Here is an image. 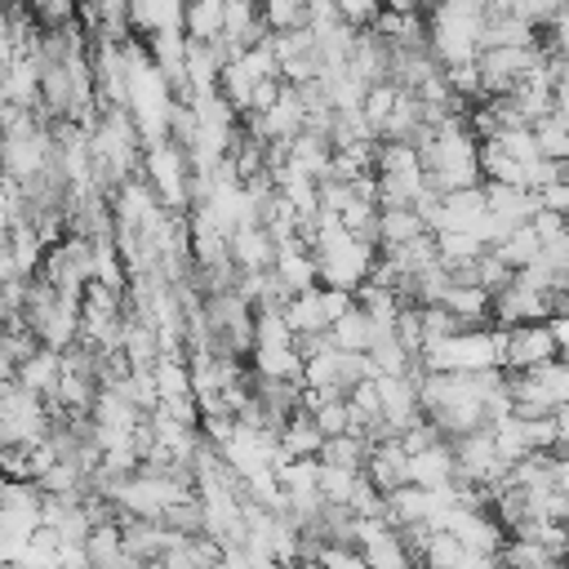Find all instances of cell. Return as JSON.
<instances>
[{"mask_svg": "<svg viewBox=\"0 0 569 569\" xmlns=\"http://www.w3.org/2000/svg\"><path fill=\"white\" fill-rule=\"evenodd\" d=\"M418 160L427 173V187L436 196L449 191H467V187H485L480 178V138L467 124V111L445 116L427 142H418Z\"/></svg>", "mask_w": 569, "mask_h": 569, "instance_id": "6da1fadb", "label": "cell"}, {"mask_svg": "<svg viewBox=\"0 0 569 569\" xmlns=\"http://www.w3.org/2000/svg\"><path fill=\"white\" fill-rule=\"evenodd\" d=\"M307 244L316 253V267H320V284L325 289L356 293L369 280L373 262H378V249L373 244H360L356 236H347L342 222L333 213H325V209H320V222H316V231H311Z\"/></svg>", "mask_w": 569, "mask_h": 569, "instance_id": "7a4b0ae2", "label": "cell"}, {"mask_svg": "<svg viewBox=\"0 0 569 569\" xmlns=\"http://www.w3.org/2000/svg\"><path fill=\"white\" fill-rule=\"evenodd\" d=\"M480 31H485V4L476 0H449L427 9V44L445 71L480 58Z\"/></svg>", "mask_w": 569, "mask_h": 569, "instance_id": "3957f363", "label": "cell"}, {"mask_svg": "<svg viewBox=\"0 0 569 569\" xmlns=\"http://www.w3.org/2000/svg\"><path fill=\"white\" fill-rule=\"evenodd\" d=\"M200 316H204L213 356H231V360H249L253 356V307L236 289L231 293H209Z\"/></svg>", "mask_w": 569, "mask_h": 569, "instance_id": "277c9868", "label": "cell"}, {"mask_svg": "<svg viewBox=\"0 0 569 569\" xmlns=\"http://www.w3.org/2000/svg\"><path fill=\"white\" fill-rule=\"evenodd\" d=\"M142 178L151 182V191L160 196V204L169 213H191V182H196V173H191L187 151L173 138L142 147Z\"/></svg>", "mask_w": 569, "mask_h": 569, "instance_id": "5b68a950", "label": "cell"}, {"mask_svg": "<svg viewBox=\"0 0 569 569\" xmlns=\"http://www.w3.org/2000/svg\"><path fill=\"white\" fill-rule=\"evenodd\" d=\"M53 427V413H49V400L22 391L18 382L9 391H0V436L4 445L13 449H31V445H44Z\"/></svg>", "mask_w": 569, "mask_h": 569, "instance_id": "8992f818", "label": "cell"}, {"mask_svg": "<svg viewBox=\"0 0 569 569\" xmlns=\"http://www.w3.org/2000/svg\"><path fill=\"white\" fill-rule=\"evenodd\" d=\"M40 280L53 284L62 298H84V289L93 284V244L84 236L58 240L40 262Z\"/></svg>", "mask_w": 569, "mask_h": 569, "instance_id": "52a82bcc", "label": "cell"}, {"mask_svg": "<svg viewBox=\"0 0 569 569\" xmlns=\"http://www.w3.org/2000/svg\"><path fill=\"white\" fill-rule=\"evenodd\" d=\"M538 62H542V44H533V49H480V58H476L480 93L485 98H511L533 76Z\"/></svg>", "mask_w": 569, "mask_h": 569, "instance_id": "ba28073f", "label": "cell"}, {"mask_svg": "<svg viewBox=\"0 0 569 569\" xmlns=\"http://www.w3.org/2000/svg\"><path fill=\"white\" fill-rule=\"evenodd\" d=\"M551 360H560V351H556V338H551L547 320L507 329V351H502V369L507 373H533V369H542Z\"/></svg>", "mask_w": 569, "mask_h": 569, "instance_id": "9c48e42d", "label": "cell"}, {"mask_svg": "<svg viewBox=\"0 0 569 569\" xmlns=\"http://www.w3.org/2000/svg\"><path fill=\"white\" fill-rule=\"evenodd\" d=\"M485 200H489V218H493L498 236H507V231H516V227H529L533 213H538V200H533V191H525V187L485 182Z\"/></svg>", "mask_w": 569, "mask_h": 569, "instance_id": "30bf717a", "label": "cell"}, {"mask_svg": "<svg viewBox=\"0 0 569 569\" xmlns=\"http://www.w3.org/2000/svg\"><path fill=\"white\" fill-rule=\"evenodd\" d=\"M365 480L378 489V493H396L409 485V453L400 440H378L369 445V458H365Z\"/></svg>", "mask_w": 569, "mask_h": 569, "instance_id": "8fae6325", "label": "cell"}, {"mask_svg": "<svg viewBox=\"0 0 569 569\" xmlns=\"http://www.w3.org/2000/svg\"><path fill=\"white\" fill-rule=\"evenodd\" d=\"M271 271L280 276V284L289 289V298L320 289V267H316V253H311V244H307V240L284 244V249L276 253V267H271Z\"/></svg>", "mask_w": 569, "mask_h": 569, "instance_id": "7c38bea8", "label": "cell"}, {"mask_svg": "<svg viewBox=\"0 0 569 569\" xmlns=\"http://www.w3.org/2000/svg\"><path fill=\"white\" fill-rule=\"evenodd\" d=\"M409 485L427 489V493H449L453 489V445L440 440L422 453L409 458Z\"/></svg>", "mask_w": 569, "mask_h": 569, "instance_id": "4fadbf2b", "label": "cell"}, {"mask_svg": "<svg viewBox=\"0 0 569 569\" xmlns=\"http://www.w3.org/2000/svg\"><path fill=\"white\" fill-rule=\"evenodd\" d=\"M276 240H271V231L267 227H258V222H244V227H236V236H231V258H236V267H240V276H249V271H271L276 267Z\"/></svg>", "mask_w": 569, "mask_h": 569, "instance_id": "5bb4252c", "label": "cell"}, {"mask_svg": "<svg viewBox=\"0 0 569 569\" xmlns=\"http://www.w3.org/2000/svg\"><path fill=\"white\" fill-rule=\"evenodd\" d=\"M320 449H325L320 427L311 422V413H307V409H298V413L284 422V431H280L276 462H316V458H320Z\"/></svg>", "mask_w": 569, "mask_h": 569, "instance_id": "9a60e30c", "label": "cell"}, {"mask_svg": "<svg viewBox=\"0 0 569 569\" xmlns=\"http://www.w3.org/2000/svg\"><path fill=\"white\" fill-rule=\"evenodd\" d=\"M284 169H293V173H302L311 182H325L329 169H333V147L325 138H316V133H298L289 142V151H284Z\"/></svg>", "mask_w": 569, "mask_h": 569, "instance_id": "2e32d148", "label": "cell"}, {"mask_svg": "<svg viewBox=\"0 0 569 569\" xmlns=\"http://www.w3.org/2000/svg\"><path fill=\"white\" fill-rule=\"evenodd\" d=\"M58 378H62V351H49V347H40V351H36L31 360H22L18 373H13V382H18L22 391L40 396V400H53Z\"/></svg>", "mask_w": 569, "mask_h": 569, "instance_id": "e0dca14e", "label": "cell"}, {"mask_svg": "<svg viewBox=\"0 0 569 569\" xmlns=\"http://www.w3.org/2000/svg\"><path fill=\"white\" fill-rule=\"evenodd\" d=\"M182 13H187V4L142 0V4H129V27H133L138 40H151V36H164V31H182Z\"/></svg>", "mask_w": 569, "mask_h": 569, "instance_id": "ac0fdd59", "label": "cell"}, {"mask_svg": "<svg viewBox=\"0 0 569 569\" xmlns=\"http://www.w3.org/2000/svg\"><path fill=\"white\" fill-rule=\"evenodd\" d=\"M222 18H227V0H196L182 13V31L196 44H218L222 40Z\"/></svg>", "mask_w": 569, "mask_h": 569, "instance_id": "d6986e66", "label": "cell"}, {"mask_svg": "<svg viewBox=\"0 0 569 569\" xmlns=\"http://www.w3.org/2000/svg\"><path fill=\"white\" fill-rule=\"evenodd\" d=\"M284 325L293 329V338H316V333H329V316H325L320 289L289 298V302H284Z\"/></svg>", "mask_w": 569, "mask_h": 569, "instance_id": "ffe728a7", "label": "cell"}, {"mask_svg": "<svg viewBox=\"0 0 569 569\" xmlns=\"http://www.w3.org/2000/svg\"><path fill=\"white\" fill-rule=\"evenodd\" d=\"M418 236H431V231L413 209H382L378 213V249H396V244H409Z\"/></svg>", "mask_w": 569, "mask_h": 569, "instance_id": "44dd1931", "label": "cell"}, {"mask_svg": "<svg viewBox=\"0 0 569 569\" xmlns=\"http://www.w3.org/2000/svg\"><path fill=\"white\" fill-rule=\"evenodd\" d=\"M156 391H160V405H178V400H196L191 391V365L187 356H164L156 369Z\"/></svg>", "mask_w": 569, "mask_h": 569, "instance_id": "7402d4cb", "label": "cell"}, {"mask_svg": "<svg viewBox=\"0 0 569 569\" xmlns=\"http://www.w3.org/2000/svg\"><path fill=\"white\" fill-rule=\"evenodd\" d=\"M365 458H369V440L347 431V436H329L325 449H320V467H333V471H365Z\"/></svg>", "mask_w": 569, "mask_h": 569, "instance_id": "603a6c76", "label": "cell"}, {"mask_svg": "<svg viewBox=\"0 0 569 569\" xmlns=\"http://www.w3.org/2000/svg\"><path fill=\"white\" fill-rule=\"evenodd\" d=\"M329 338L338 342V351H360V356H369V347H373V338H378V325H373L360 307H351V311L329 329Z\"/></svg>", "mask_w": 569, "mask_h": 569, "instance_id": "cb8c5ba5", "label": "cell"}, {"mask_svg": "<svg viewBox=\"0 0 569 569\" xmlns=\"http://www.w3.org/2000/svg\"><path fill=\"white\" fill-rule=\"evenodd\" d=\"M124 538H120V525H98L84 542V560L89 569H120L124 565Z\"/></svg>", "mask_w": 569, "mask_h": 569, "instance_id": "d4e9b609", "label": "cell"}, {"mask_svg": "<svg viewBox=\"0 0 569 569\" xmlns=\"http://www.w3.org/2000/svg\"><path fill=\"white\" fill-rule=\"evenodd\" d=\"M493 253H498V258H502L511 271H525V267H533V262H538L542 244H538L533 227H516V231H507V236L493 244Z\"/></svg>", "mask_w": 569, "mask_h": 569, "instance_id": "484cf974", "label": "cell"}, {"mask_svg": "<svg viewBox=\"0 0 569 569\" xmlns=\"http://www.w3.org/2000/svg\"><path fill=\"white\" fill-rule=\"evenodd\" d=\"M533 142H538V156H542V160L569 169V120H560V116L551 111L547 120L533 124Z\"/></svg>", "mask_w": 569, "mask_h": 569, "instance_id": "4316f807", "label": "cell"}, {"mask_svg": "<svg viewBox=\"0 0 569 569\" xmlns=\"http://www.w3.org/2000/svg\"><path fill=\"white\" fill-rule=\"evenodd\" d=\"M262 22H267L271 36L307 31V22H311V4H302V0H271V4H262Z\"/></svg>", "mask_w": 569, "mask_h": 569, "instance_id": "83f0119b", "label": "cell"}, {"mask_svg": "<svg viewBox=\"0 0 569 569\" xmlns=\"http://www.w3.org/2000/svg\"><path fill=\"white\" fill-rule=\"evenodd\" d=\"M507 160H516V164H538L542 156H538V142H533V129H525V124H507V129H498L493 138H489Z\"/></svg>", "mask_w": 569, "mask_h": 569, "instance_id": "f1b7e54d", "label": "cell"}, {"mask_svg": "<svg viewBox=\"0 0 569 569\" xmlns=\"http://www.w3.org/2000/svg\"><path fill=\"white\" fill-rule=\"evenodd\" d=\"M311 413V422L320 427V436H347L351 431V409H347V396H333V400H320V405H302Z\"/></svg>", "mask_w": 569, "mask_h": 569, "instance_id": "f546056e", "label": "cell"}, {"mask_svg": "<svg viewBox=\"0 0 569 569\" xmlns=\"http://www.w3.org/2000/svg\"><path fill=\"white\" fill-rule=\"evenodd\" d=\"M489 431H493V445H498V453L507 458V467H516L520 458H529V453H533V449H529V436H525V422H520V418H502V422H493Z\"/></svg>", "mask_w": 569, "mask_h": 569, "instance_id": "4dcf8cb0", "label": "cell"}, {"mask_svg": "<svg viewBox=\"0 0 569 569\" xmlns=\"http://www.w3.org/2000/svg\"><path fill=\"white\" fill-rule=\"evenodd\" d=\"M36 351H40V342H36V333H31L22 320H9V325L0 329V356H4L13 369H18L22 360H31Z\"/></svg>", "mask_w": 569, "mask_h": 569, "instance_id": "1f68e13d", "label": "cell"}, {"mask_svg": "<svg viewBox=\"0 0 569 569\" xmlns=\"http://www.w3.org/2000/svg\"><path fill=\"white\" fill-rule=\"evenodd\" d=\"M396 102H400V89H396L391 80H387V84H373V89L365 93V107H360V111H365V120H369L373 133H382V124L391 120Z\"/></svg>", "mask_w": 569, "mask_h": 569, "instance_id": "d6a6232c", "label": "cell"}, {"mask_svg": "<svg viewBox=\"0 0 569 569\" xmlns=\"http://www.w3.org/2000/svg\"><path fill=\"white\" fill-rule=\"evenodd\" d=\"M396 338H400V347H405L409 356H422L427 338H422V311H418V307H405V311H400V320H396Z\"/></svg>", "mask_w": 569, "mask_h": 569, "instance_id": "836d02e7", "label": "cell"}, {"mask_svg": "<svg viewBox=\"0 0 569 569\" xmlns=\"http://www.w3.org/2000/svg\"><path fill=\"white\" fill-rule=\"evenodd\" d=\"M440 440H445V436L431 427V418H418L413 427H405V431H400V445H405V453H409V458H413V453H422V449H431V445H440Z\"/></svg>", "mask_w": 569, "mask_h": 569, "instance_id": "e575fe53", "label": "cell"}, {"mask_svg": "<svg viewBox=\"0 0 569 569\" xmlns=\"http://www.w3.org/2000/svg\"><path fill=\"white\" fill-rule=\"evenodd\" d=\"M378 13H382V9H378V4H365V0H342V4H338V18H342L351 31H369V27L378 22Z\"/></svg>", "mask_w": 569, "mask_h": 569, "instance_id": "d590c367", "label": "cell"}, {"mask_svg": "<svg viewBox=\"0 0 569 569\" xmlns=\"http://www.w3.org/2000/svg\"><path fill=\"white\" fill-rule=\"evenodd\" d=\"M533 236H538V244H556V240H565L569 236V218H560V213H533Z\"/></svg>", "mask_w": 569, "mask_h": 569, "instance_id": "8d00e7d4", "label": "cell"}, {"mask_svg": "<svg viewBox=\"0 0 569 569\" xmlns=\"http://www.w3.org/2000/svg\"><path fill=\"white\" fill-rule=\"evenodd\" d=\"M533 200H538L542 213H560V218H569V182H565V178H560V182H547L542 191H533Z\"/></svg>", "mask_w": 569, "mask_h": 569, "instance_id": "74e56055", "label": "cell"}, {"mask_svg": "<svg viewBox=\"0 0 569 569\" xmlns=\"http://www.w3.org/2000/svg\"><path fill=\"white\" fill-rule=\"evenodd\" d=\"M320 569H369L356 547H320Z\"/></svg>", "mask_w": 569, "mask_h": 569, "instance_id": "f35d334b", "label": "cell"}, {"mask_svg": "<svg viewBox=\"0 0 569 569\" xmlns=\"http://www.w3.org/2000/svg\"><path fill=\"white\" fill-rule=\"evenodd\" d=\"M320 302H325V316H329V329H333V325L356 307V293H342V289H325V284H320Z\"/></svg>", "mask_w": 569, "mask_h": 569, "instance_id": "ab89813d", "label": "cell"}, {"mask_svg": "<svg viewBox=\"0 0 569 569\" xmlns=\"http://www.w3.org/2000/svg\"><path fill=\"white\" fill-rule=\"evenodd\" d=\"M547 329H551V338H556V351H560V356H569V307H565V311H556V316L547 320Z\"/></svg>", "mask_w": 569, "mask_h": 569, "instance_id": "60d3db41", "label": "cell"}, {"mask_svg": "<svg viewBox=\"0 0 569 569\" xmlns=\"http://www.w3.org/2000/svg\"><path fill=\"white\" fill-rule=\"evenodd\" d=\"M556 427H560V440H556V458H569V405L556 409Z\"/></svg>", "mask_w": 569, "mask_h": 569, "instance_id": "b9f144b4", "label": "cell"}, {"mask_svg": "<svg viewBox=\"0 0 569 569\" xmlns=\"http://www.w3.org/2000/svg\"><path fill=\"white\" fill-rule=\"evenodd\" d=\"M556 116H560V120H569V76L556 84Z\"/></svg>", "mask_w": 569, "mask_h": 569, "instance_id": "7bdbcfd3", "label": "cell"}, {"mask_svg": "<svg viewBox=\"0 0 569 569\" xmlns=\"http://www.w3.org/2000/svg\"><path fill=\"white\" fill-rule=\"evenodd\" d=\"M556 489L569 498V458H556Z\"/></svg>", "mask_w": 569, "mask_h": 569, "instance_id": "ee69618b", "label": "cell"}, {"mask_svg": "<svg viewBox=\"0 0 569 569\" xmlns=\"http://www.w3.org/2000/svg\"><path fill=\"white\" fill-rule=\"evenodd\" d=\"M13 373H18V369H13V365L0 356V391H9V387H13Z\"/></svg>", "mask_w": 569, "mask_h": 569, "instance_id": "f6af8a7d", "label": "cell"}, {"mask_svg": "<svg viewBox=\"0 0 569 569\" xmlns=\"http://www.w3.org/2000/svg\"><path fill=\"white\" fill-rule=\"evenodd\" d=\"M9 320H18V316H13V307H9V298H4V289H0V329H4Z\"/></svg>", "mask_w": 569, "mask_h": 569, "instance_id": "bcb514c9", "label": "cell"}, {"mask_svg": "<svg viewBox=\"0 0 569 569\" xmlns=\"http://www.w3.org/2000/svg\"><path fill=\"white\" fill-rule=\"evenodd\" d=\"M565 182H569V169H565Z\"/></svg>", "mask_w": 569, "mask_h": 569, "instance_id": "7dc6e473", "label": "cell"}, {"mask_svg": "<svg viewBox=\"0 0 569 569\" xmlns=\"http://www.w3.org/2000/svg\"><path fill=\"white\" fill-rule=\"evenodd\" d=\"M565 360H569V356H565Z\"/></svg>", "mask_w": 569, "mask_h": 569, "instance_id": "c3c4849f", "label": "cell"}]
</instances>
